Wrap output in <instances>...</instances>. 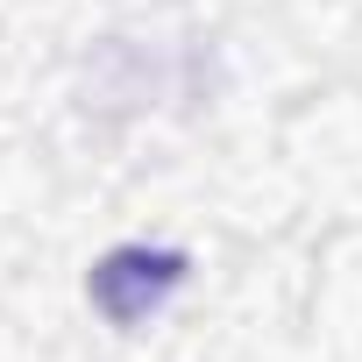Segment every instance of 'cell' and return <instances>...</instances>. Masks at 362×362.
<instances>
[{
  "label": "cell",
  "instance_id": "cell-1",
  "mask_svg": "<svg viewBox=\"0 0 362 362\" xmlns=\"http://www.w3.org/2000/svg\"><path fill=\"white\" fill-rule=\"evenodd\" d=\"M192 277V256L185 249H163V242H121L93 263L86 277V298L100 305L107 327H149Z\"/></svg>",
  "mask_w": 362,
  "mask_h": 362
}]
</instances>
